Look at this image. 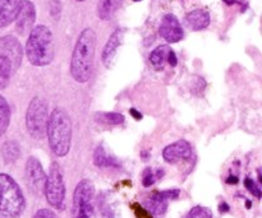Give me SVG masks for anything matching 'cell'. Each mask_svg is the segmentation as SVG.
<instances>
[{
  "label": "cell",
  "instance_id": "cell-11",
  "mask_svg": "<svg viewBox=\"0 0 262 218\" xmlns=\"http://www.w3.org/2000/svg\"><path fill=\"white\" fill-rule=\"evenodd\" d=\"M36 20V8L31 0H22L20 2L19 12L15 18V30L19 35L30 33V31L35 27Z\"/></svg>",
  "mask_w": 262,
  "mask_h": 218
},
{
  "label": "cell",
  "instance_id": "cell-6",
  "mask_svg": "<svg viewBox=\"0 0 262 218\" xmlns=\"http://www.w3.org/2000/svg\"><path fill=\"white\" fill-rule=\"evenodd\" d=\"M72 218H96L95 217V186L89 179L79 181L74 189Z\"/></svg>",
  "mask_w": 262,
  "mask_h": 218
},
{
  "label": "cell",
  "instance_id": "cell-12",
  "mask_svg": "<svg viewBox=\"0 0 262 218\" xmlns=\"http://www.w3.org/2000/svg\"><path fill=\"white\" fill-rule=\"evenodd\" d=\"M159 33L169 43L179 42L184 36L181 22H179L176 15L170 14V13L164 15L160 28H159Z\"/></svg>",
  "mask_w": 262,
  "mask_h": 218
},
{
  "label": "cell",
  "instance_id": "cell-9",
  "mask_svg": "<svg viewBox=\"0 0 262 218\" xmlns=\"http://www.w3.org/2000/svg\"><path fill=\"white\" fill-rule=\"evenodd\" d=\"M179 194H181V190H178V189H170V190L152 193V196L146 199V209L150 213L155 214V216H163L166 212V209H168L169 201L177 199Z\"/></svg>",
  "mask_w": 262,
  "mask_h": 218
},
{
  "label": "cell",
  "instance_id": "cell-19",
  "mask_svg": "<svg viewBox=\"0 0 262 218\" xmlns=\"http://www.w3.org/2000/svg\"><path fill=\"white\" fill-rule=\"evenodd\" d=\"M171 49L168 45L158 46L152 53L150 54V63L155 69L160 70L164 68L166 63H168L169 54H170Z\"/></svg>",
  "mask_w": 262,
  "mask_h": 218
},
{
  "label": "cell",
  "instance_id": "cell-26",
  "mask_svg": "<svg viewBox=\"0 0 262 218\" xmlns=\"http://www.w3.org/2000/svg\"><path fill=\"white\" fill-rule=\"evenodd\" d=\"M156 179H158V176L152 173V170H151V168H146V170L143 171L142 184L145 188H150L151 185H154L156 181Z\"/></svg>",
  "mask_w": 262,
  "mask_h": 218
},
{
  "label": "cell",
  "instance_id": "cell-16",
  "mask_svg": "<svg viewBox=\"0 0 262 218\" xmlns=\"http://www.w3.org/2000/svg\"><path fill=\"white\" fill-rule=\"evenodd\" d=\"M210 13L205 9H194L186 15V25L191 28L192 31H202L209 27Z\"/></svg>",
  "mask_w": 262,
  "mask_h": 218
},
{
  "label": "cell",
  "instance_id": "cell-17",
  "mask_svg": "<svg viewBox=\"0 0 262 218\" xmlns=\"http://www.w3.org/2000/svg\"><path fill=\"white\" fill-rule=\"evenodd\" d=\"M94 163L97 167H119V162L114 156L106 152L102 144L97 146L94 152Z\"/></svg>",
  "mask_w": 262,
  "mask_h": 218
},
{
  "label": "cell",
  "instance_id": "cell-7",
  "mask_svg": "<svg viewBox=\"0 0 262 218\" xmlns=\"http://www.w3.org/2000/svg\"><path fill=\"white\" fill-rule=\"evenodd\" d=\"M43 194L53 208L61 211L64 208L66 202V184H64L63 173L60 166L56 162H53L50 166L49 175H46L45 186H43Z\"/></svg>",
  "mask_w": 262,
  "mask_h": 218
},
{
  "label": "cell",
  "instance_id": "cell-24",
  "mask_svg": "<svg viewBox=\"0 0 262 218\" xmlns=\"http://www.w3.org/2000/svg\"><path fill=\"white\" fill-rule=\"evenodd\" d=\"M188 218H212V212L207 207L196 206L191 209Z\"/></svg>",
  "mask_w": 262,
  "mask_h": 218
},
{
  "label": "cell",
  "instance_id": "cell-2",
  "mask_svg": "<svg viewBox=\"0 0 262 218\" xmlns=\"http://www.w3.org/2000/svg\"><path fill=\"white\" fill-rule=\"evenodd\" d=\"M46 135L54 155L66 157L72 144V120L66 110L56 107L49 114Z\"/></svg>",
  "mask_w": 262,
  "mask_h": 218
},
{
  "label": "cell",
  "instance_id": "cell-20",
  "mask_svg": "<svg viewBox=\"0 0 262 218\" xmlns=\"http://www.w3.org/2000/svg\"><path fill=\"white\" fill-rule=\"evenodd\" d=\"M2 157L7 163H13L20 157V147L15 140H7L2 146Z\"/></svg>",
  "mask_w": 262,
  "mask_h": 218
},
{
  "label": "cell",
  "instance_id": "cell-25",
  "mask_svg": "<svg viewBox=\"0 0 262 218\" xmlns=\"http://www.w3.org/2000/svg\"><path fill=\"white\" fill-rule=\"evenodd\" d=\"M245 185H246V188H247V190L250 191V193H252L253 196L256 197V198H257V199L261 198L262 193H261V189H260V184H256L253 179L246 178L245 179Z\"/></svg>",
  "mask_w": 262,
  "mask_h": 218
},
{
  "label": "cell",
  "instance_id": "cell-13",
  "mask_svg": "<svg viewBox=\"0 0 262 218\" xmlns=\"http://www.w3.org/2000/svg\"><path fill=\"white\" fill-rule=\"evenodd\" d=\"M163 157L166 162L176 163L179 161H188L192 157V147L187 140L181 139L166 146L163 151Z\"/></svg>",
  "mask_w": 262,
  "mask_h": 218
},
{
  "label": "cell",
  "instance_id": "cell-1",
  "mask_svg": "<svg viewBox=\"0 0 262 218\" xmlns=\"http://www.w3.org/2000/svg\"><path fill=\"white\" fill-rule=\"evenodd\" d=\"M96 33L92 28H84L79 33L71 59V76L77 83L90 81L94 70Z\"/></svg>",
  "mask_w": 262,
  "mask_h": 218
},
{
  "label": "cell",
  "instance_id": "cell-30",
  "mask_svg": "<svg viewBox=\"0 0 262 218\" xmlns=\"http://www.w3.org/2000/svg\"><path fill=\"white\" fill-rule=\"evenodd\" d=\"M129 114L132 115V116L135 117L136 120H141V119H142V115H141L140 112L137 111V110H135V109H130V110H129Z\"/></svg>",
  "mask_w": 262,
  "mask_h": 218
},
{
  "label": "cell",
  "instance_id": "cell-14",
  "mask_svg": "<svg viewBox=\"0 0 262 218\" xmlns=\"http://www.w3.org/2000/svg\"><path fill=\"white\" fill-rule=\"evenodd\" d=\"M123 38V31L122 30H115L114 32L110 35V37L107 38L106 43L104 46V50H102V63L106 68H109L112 65L113 60H114L115 55H117L118 47L120 46V42H122Z\"/></svg>",
  "mask_w": 262,
  "mask_h": 218
},
{
  "label": "cell",
  "instance_id": "cell-4",
  "mask_svg": "<svg viewBox=\"0 0 262 218\" xmlns=\"http://www.w3.org/2000/svg\"><path fill=\"white\" fill-rule=\"evenodd\" d=\"M26 208V199L12 176L0 174V218H18Z\"/></svg>",
  "mask_w": 262,
  "mask_h": 218
},
{
  "label": "cell",
  "instance_id": "cell-28",
  "mask_svg": "<svg viewBox=\"0 0 262 218\" xmlns=\"http://www.w3.org/2000/svg\"><path fill=\"white\" fill-rule=\"evenodd\" d=\"M133 208H135V212H136V214H137L138 218H152L151 217L150 212H148L147 209H143L140 204H135V206H133Z\"/></svg>",
  "mask_w": 262,
  "mask_h": 218
},
{
  "label": "cell",
  "instance_id": "cell-5",
  "mask_svg": "<svg viewBox=\"0 0 262 218\" xmlns=\"http://www.w3.org/2000/svg\"><path fill=\"white\" fill-rule=\"evenodd\" d=\"M48 104L41 97H33L26 111V129L33 139H43L48 128Z\"/></svg>",
  "mask_w": 262,
  "mask_h": 218
},
{
  "label": "cell",
  "instance_id": "cell-3",
  "mask_svg": "<svg viewBox=\"0 0 262 218\" xmlns=\"http://www.w3.org/2000/svg\"><path fill=\"white\" fill-rule=\"evenodd\" d=\"M25 51L32 65L46 66L51 64L55 56V46L50 28L43 25L35 26L28 33Z\"/></svg>",
  "mask_w": 262,
  "mask_h": 218
},
{
  "label": "cell",
  "instance_id": "cell-31",
  "mask_svg": "<svg viewBox=\"0 0 262 218\" xmlns=\"http://www.w3.org/2000/svg\"><path fill=\"white\" fill-rule=\"evenodd\" d=\"M229 209H230V207L228 206V204L225 203V202H223V203L219 206V211L222 212V213H225V212H228V211H229Z\"/></svg>",
  "mask_w": 262,
  "mask_h": 218
},
{
  "label": "cell",
  "instance_id": "cell-8",
  "mask_svg": "<svg viewBox=\"0 0 262 218\" xmlns=\"http://www.w3.org/2000/svg\"><path fill=\"white\" fill-rule=\"evenodd\" d=\"M26 183L35 196L43 193V186L46 181V174L42 165L36 157H30L26 162Z\"/></svg>",
  "mask_w": 262,
  "mask_h": 218
},
{
  "label": "cell",
  "instance_id": "cell-10",
  "mask_svg": "<svg viewBox=\"0 0 262 218\" xmlns=\"http://www.w3.org/2000/svg\"><path fill=\"white\" fill-rule=\"evenodd\" d=\"M0 55L5 56L12 64L13 71L19 68L23 58V49L19 41L13 36L0 37Z\"/></svg>",
  "mask_w": 262,
  "mask_h": 218
},
{
  "label": "cell",
  "instance_id": "cell-32",
  "mask_svg": "<svg viewBox=\"0 0 262 218\" xmlns=\"http://www.w3.org/2000/svg\"><path fill=\"white\" fill-rule=\"evenodd\" d=\"M238 181H239V179H238L237 176H229V178L227 179V183L228 184H233V185L238 184Z\"/></svg>",
  "mask_w": 262,
  "mask_h": 218
},
{
  "label": "cell",
  "instance_id": "cell-33",
  "mask_svg": "<svg viewBox=\"0 0 262 218\" xmlns=\"http://www.w3.org/2000/svg\"><path fill=\"white\" fill-rule=\"evenodd\" d=\"M135 2H140V0H135Z\"/></svg>",
  "mask_w": 262,
  "mask_h": 218
},
{
  "label": "cell",
  "instance_id": "cell-23",
  "mask_svg": "<svg viewBox=\"0 0 262 218\" xmlns=\"http://www.w3.org/2000/svg\"><path fill=\"white\" fill-rule=\"evenodd\" d=\"M96 117L99 122L110 125H119L124 123V116L118 112H101V114H97Z\"/></svg>",
  "mask_w": 262,
  "mask_h": 218
},
{
  "label": "cell",
  "instance_id": "cell-27",
  "mask_svg": "<svg viewBox=\"0 0 262 218\" xmlns=\"http://www.w3.org/2000/svg\"><path fill=\"white\" fill-rule=\"evenodd\" d=\"M32 218H59V217H58V214H56L54 211H51V209L41 208V209H38L35 214H33Z\"/></svg>",
  "mask_w": 262,
  "mask_h": 218
},
{
  "label": "cell",
  "instance_id": "cell-18",
  "mask_svg": "<svg viewBox=\"0 0 262 218\" xmlns=\"http://www.w3.org/2000/svg\"><path fill=\"white\" fill-rule=\"evenodd\" d=\"M122 3L123 0H99V4H97V15H99L100 19H110Z\"/></svg>",
  "mask_w": 262,
  "mask_h": 218
},
{
  "label": "cell",
  "instance_id": "cell-34",
  "mask_svg": "<svg viewBox=\"0 0 262 218\" xmlns=\"http://www.w3.org/2000/svg\"><path fill=\"white\" fill-rule=\"evenodd\" d=\"M78 2H83V0H78Z\"/></svg>",
  "mask_w": 262,
  "mask_h": 218
},
{
  "label": "cell",
  "instance_id": "cell-15",
  "mask_svg": "<svg viewBox=\"0 0 262 218\" xmlns=\"http://www.w3.org/2000/svg\"><path fill=\"white\" fill-rule=\"evenodd\" d=\"M22 0H0V28L14 22Z\"/></svg>",
  "mask_w": 262,
  "mask_h": 218
},
{
  "label": "cell",
  "instance_id": "cell-29",
  "mask_svg": "<svg viewBox=\"0 0 262 218\" xmlns=\"http://www.w3.org/2000/svg\"><path fill=\"white\" fill-rule=\"evenodd\" d=\"M168 64H170L171 66H176L177 64H178V59H177V55L176 53H174L173 50L170 51V54H169V58H168Z\"/></svg>",
  "mask_w": 262,
  "mask_h": 218
},
{
  "label": "cell",
  "instance_id": "cell-22",
  "mask_svg": "<svg viewBox=\"0 0 262 218\" xmlns=\"http://www.w3.org/2000/svg\"><path fill=\"white\" fill-rule=\"evenodd\" d=\"M10 123V107L7 100L0 94V137L4 135L9 128Z\"/></svg>",
  "mask_w": 262,
  "mask_h": 218
},
{
  "label": "cell",
  "instance_id": "cell-21",
  "mask_svg": "<svg viewBox=\"0 0 262 218\" xmlns=\"http://www.w3.org/2000/svg\"><path fill=\"white\" fill-rule=\"evenodd\" d=\"M13 73V68L10 61L5 56L0 55V91L9 86L10 76Z\"/></svg>",
  "mask_w": 262,
  "mask_h": 218
}]
</instances>
